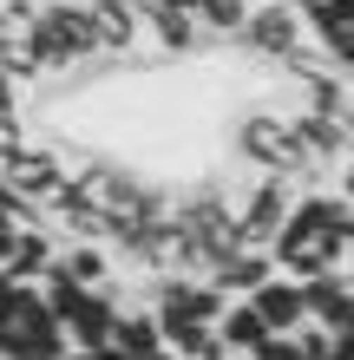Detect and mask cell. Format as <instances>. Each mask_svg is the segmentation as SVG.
Returning a JSON list of instances; mask_svg holds the SVG:
<instances>
[{"label": "cell", "mask_w": 354, "mask_h": 360, "mask_svg": "<svg viewBox=\"0 0 354 360\" xmlns=\"http://www.w3.org/2000/svg\"><path fill=\"white\" fill-rule=\"evenodd\" d=\"M53 262H59V236H53L46 223H20L7 269L20 275V282H46V269H53Z\"/></svg>", "instance_id": "9c48e42d"}, {"label": "cell", "mask_w": 354, "mask_h": 360, "mask_svg": "<svg viewBox=\"0 0 354 360\" xmlns=\"http://www.w3.org/2000/svg\"><path fill=\"white\" fill-rule=\"evenodd\" d=\"M0 72L20 79V86H46V59L33 53L27 33H0Z\"/></svg>", "instance_id": "9a60e30c"}, {"label": "cell", "mask_w": 354, "mask_h": 360, "mask_svg": "<svg viewBox=\"0 0 354 360\" xmlns=\"http://www.w3.org/2000/svg\"><path fill=\"white\" fill-rule=\"evenodd\" d=\"M164 328V347H171L177 360H230V347H223V334L210 321H191V314H158Z\"/></svg>", "instance_id": "ba28073f"}, {"label": "cell", "mask_w": 354, "mask_h": 360, "mask_svg": "<svg viewBox=\"0 0 354 360\" xmlns=\"http://www.w3.org/2000/svg\"><path fill=\"white\" fill-rule=\"evenodd\" d=\"M27 39L46 59V72H79L86 59H99V27L86 0H39V20Z\"/></svg>", "instance_id": "7a4b0ae2"}, {"label": "cell", "mask_w": 354, "mask_h": 360, "mask_svg": "<svg viewBox=\"0 0 354 360\" xmlns=\"http://www.w3.org/2000/svg\"><path fill=\"white\" fill-rule=\"evenodd\" d=\"M328 360H348V354H328Z\"/></svg>", "instance_id": "cb8c5ba5"}, {"label": "cell", "mask_w": 354, "mask_h": 360, "mask_svg": "<svg viewBox=\"0 0 354 360\" xmlns=\"http://www.w3.org/2000/svg\"><path fill=\"white\" fill-rule=\"evenodd\" d=\"M249 7H256V0H197V20H203L210 39H236L243 20H249Z\"/></svg>", "instance_id": "2e32d148"}, {"label": "cell", "mask_w": 354, "mask_h": 360, "mask_svg": "<svg viewBox=\"0 0 354 360\" xmlns=\"http://www.w3.org/2000/svg\"><path fill=\"white\" fill-rule=\"evenodd\" d=\"M66 360H132V354H118V347H72Z\"/></svg>", "instance_id": "44dd1931"}, {"label": "cell", "mask_w": 354, "mask_h": 360, "mask_svg": "<svg viewBox=\"0 0 354 360\" xmlns=\"http://www.w3.org/2000/svg\"><path fill=\"white\" fill-rule=\"evenodd\" d=\"M230 360H249V354H230Z\"/></svg>", "instance_id": "d4e9b609"}, {"label": "cell", "mask_w": 354, "mask_h": 360, "mask_svg": "<svg viewBox=\"0 0 354 360\" xmlns=\"http://www.w3.org/2000/svg\"><path fill=\"white\" fill-rule=\"evenodd\" d=\"M296 197H302V190L289 184V177H256V184L243 190V203H236V243L243 249H276Z\"/></svg>", "instance_id": "277c9868"}, {"label": "cell", "mask_w": 354, "mask_h": 360, "mask_svg": "<svg viewBox=\"0 0 354 360\" xmlns=\"http://www.w3.org/2000/svg\"><path fill=\"white\" fill-rule=\"evenodd\" d=\"M0 177H7V190H20L27 203H39V210H46L59 190L72 184V164H66V151H59V144L33 138V144H20L13 158H0Z\"/></svg>", "instance_id": "5b68a950"}, {"label": "cell", "mask_w": 354, "mask_h": 360, "mask_svg": "<svg viewBox=\"0 0 354 360\" xmlns=\"http://www.w3.org/2000/svg\"><path fill=\"white\" fill-rule=\"evenodd\" d=\"M20 295H27V282H20L13 269H0V321H13V314H20Z\"/></svg>", "instance_id": "ac0fdd59"}, {"label": "cell", "mask_w": 354, "mask_h": 360, "mask_svg": "<svg viewBox=\"0 0 354 360\" xmlns=\"http://www.w3.org/2000/svg\"><path fill=\"white\" fill-rule=\"evenodd\" d=\"M269 275H276V256H269V249H236V256L223 262V269L210 275V282H217L223 295H230V302H249V295H256V288L269 282Z\"/></svg>", "instance_id": "30bf717a"}, {"label": "cell", "mask_w": 354, "mask_h": 360, "mask_svg": "<svg viewBox=\"0 0 354 360\" xmlns=\"http://www.w3.org/2000/svg\"><path fill=\"white\" fill-rule=\"evenodd\" d=\"M302 20H308V39L328 53L335 39H348V33H354V0H308Z\"/></svg>", "instance_id": "7c38bea8"}, {"label": "cell", "mask_w": 354, "mask_h": 360, "mask_svg": "<svg viewBox=\"0 0 354 360\" xmlns=\"http://www.w3.org/2000/svg\"><path fill=\"white\" fill-rule=\"evenodd\" d=\"M217 334H223V347H230V354H256L269 341V321L249 302H230V308H223V321H217Z\"/></svg>", "instance_id": "5bb4252c"}, {"label": "cell", "mask_w": 354, "mask_h": 360, "mask_svg": "<svg viewBox=\"0 0 354 360\" xmlns=\"http://www.w3.org/2000/svg\"><path fill=\"white\" fill-rule=\"evenodd\" d=\"M328 59H335V72H348V79H354V33H348V39H335V46H328Z\"/></svg>", "instance_id": "ffe728a7"}, {"label": "cell", "mask_w": 354, "mask_h": 360, "mask_svg": "<svg viewBox=\"0 0 354 360\" xmlns=\"http://www.w3.org/2000/svg\"><path fill=\"white\" fill-rule=\"evenodd\" d=\"M230 151H236L256 177H289L296 190H302L308 177H322L315 164H308V151H302V138H296V124H289V112H276V105H249V112H236Z\"/></svg>", "instance_id": "6da1fadb"}, {"label": "cell", "mask_w": 354, "mask_h": 360, "mask_svg": "<svg viewBox=\"0 0 354 360\" xmlns=\"http://www.w3.org/2000/svg\"><path fill=\"white\" fill-rule=\"evenodd\" d=\"M138 360H177V354L171 347H151V354H138Z\"/></svg>", "instance_id": "603a6c76"}, {"label": "cell", "mask_w": 354, "mask_h": 360, "mask_svg": "<svg viewBox=\"0 0 354 360\" xmlns=\"http://www.w3.org/2000/svg\"><path fill=\"white\" fill-rule=\"evenodd\" d=\"M20 92H27V86H20V79H7V72H0V118H13V112H20Z\"/></svg>", "instance_id": "d6986e66"}, {"label": "cell", "mask_w": 354, "mask_h": 360, "mask_svg": "<svg viewBox=\"0 0 354 360\" xmlns=\"http://www.w3.org/2000/svg\"><path fill=\"white\" fill-rule=\"evenodd\" d=\"M335 354H348V360H354V308H348V321L335 328Z\"/></svg>", "instance_id": "7402d4cb"}, {"label": "cell", "mask_w": 354, "mask_h": 360, "mask_svg": "<svg viewBox=\"0 0 354 360\" xmlns=\"http://www.w3.org/2000/svg\"><path fill=\"white\" fill-rule=\"evenodd\" d=\"M249 360H308V347L296 341V334H269V341L249 354Z\"/></svg>", "instance_id": "e0dca14e"}, {"label": "cell", "mask_w": 354, "mask_h": 360, "mask_svg": "<svg viewBox=\"0 0 354 360\" xmlns=\"http://www.w3.org/2000/svg\"><path fill=\"white\" fill-rule=\"evenodd\" d=\"M112 347L118 354H151V347H164V328H158V314L151 308H118V328H112Z\"/></svg>", "instance_id": "4fadbf2b"}, {"label": "cell", "mask_w": 354, "mask_h": 360, "mask_svg": "<svg viewBox=\"0 0 354 360\" xmlns=\"http://www.w3.org/2000/svg\"><path fill=\"white\" fill-rule=\"evenodd\" d=\"M302 302H308V321L335 334L348 321V308H354V269H328L315 282H302Z\"/></svg>", "instance_id": "52a82bcc"}, {"label": "cell", "mask_w": 354, "mask_h": 360, "mask_svg": "<svg viewBox=\"0 0 354 360\" xmlns=\"http://www.w3.org/2000/svg\"><path fill=\"white\" fill-rule=\"evenodd\" d=\"M236 46L249 59H276V66H282L289 53L315 46V39H308V20H302L296 0H256L249 20H243V33H236Z\"/></svg>", "instance_id": "3957f363"}, {"label": "cell", "mask_w": 354, "mask_h": 360, "mask_svg": "<svg viewBox=\"0 0 354 360\" xmlns=\"http://www.w3.org/2000/svg\"><path fill=\"white\" fill-rule=\"evenodd\" d=\"M59 269L86 288H106L112 282V249L106 243H59Z\"/></svg>", "instance_id": "8fae6325"}, {"label": "cell", "mask_w": 354, "mask_h": 360, "mask_svg": "<svg viewBox=\"0 0 354 360\" xmlns=\"http://www.w3.org/2000/svg\"><path fill=\"white\" fill-rule=\"evenodd\" d=\"M249 308H256L263 314V321H269V334H302L308 328V302H302V282H296V275H269V282L256 288V295H249Z\"/></svg>", "instance_id": "8992f818"}]
</instances>
